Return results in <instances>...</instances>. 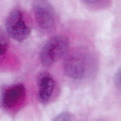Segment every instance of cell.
<instances>
[{"label":"cell","mask_w":121,"mask_h":121,"mask_svg":"<svg viewBox=\"0 0 121 121\" xmlns=\"http://www.w3.org/2000/svg\"><path fill=\"white\" fill-rule=\"evenodd\" d=\"M68 38L66 36H56L44 45L40 52V62L45 67L52 66L68 50Z\"/></svg>","instance_id":"6da1fadb"},{"label":"cell","mask_w":121,"mask_h":121,"mask_svg":"<svg viewBox=\"0 0 121 121\" xmlns=\"http://www.w3.org/2000/svg\"><path fill=\"white\" fill-rule=\"evenodd\" d=\"M6 30L10 37L17 42H23L30 35V28L23 19L20 9H13L6 20Z\"/></svg>","instance_id":"7a4b0ae2"},{"label":"cell","mask_w":121,"mask_h":121,"mask_svg":"<svg viewBox=\"0 0 121 121\" xmlns=\"http://www.w3.org/2000/svg\"><path fill=\"white\" fill-rule=\"evenodd\" d=\"M37 24L42 29H51L56 23V10L47 0H36L32 5Z\"/></svg>","instance_id":"3957f363"},{"label":"cell","mask_w":121,"mask_h":121,"mask_svg":"<svg viewBox=\"0 0 121 121\" xmlns=\"http://www.w3.org/2000/svg\"><path fill=\"white\" fill-rule=\"evenodd\" d=\"M65 73L67 76L81 80L86 74V60L81 54H73L70 56L65 62Z\"/></svg>","instance_id":"277c9868"},{"label":"cell","mask_w":121,"mask_h":121,"mask_svg":"<svg viewBox=\"0 0 121 121\" xmlns=\"http://www.w3.org/2000/svg\"><path fill=\"white\" fill-rule=\"evenodd\" d=\"M56 88V82L53 77L47 73H43L38 77V97L39 102L46 104L50 102Z\"/></svg>","instance_id":"5b68a950"},{"label":"cell","mask_w":121,"mask_h":121,"mask_svg":"<svg viewBox=\"0 0 121 121\" xmlns=\"http://www.w3.org/2000/svg\"><path fill=\"white\" fill-rule=\"evenodd\" d=\"M26 89L22 84H16L7 89L2 96V105L5 108H12L24 97Z\"/></svg>","instance_id":"8992f818"},{"label":"cell","mask_w":121,"mask_h":121,"mask_svg":"<svg viewBox=\"0 0 121 121\" xmlns=\"http://www.w3.org/2000/svg\"><path fill=\"white\" fill-rule=\"evenodd\" d=\"M7 48H8V40L5 36V34L0 30V56L6 53Z\"/></svg>","instance_id":"52a82bcc"},{"label":"cell","mask_w":121,"mask_h":121,"mask_svg":"<svg viewBox=\"0 0 121 121\" xmlns=\"http://www.w3.org/2000/svg\"><path fill=\"white\" fill-rule=\"evenodd\" d=\"M72 119H73V115H72L70 113H68V112H64V113L59 114L58 117L54 118V120L56 121H59V120H72Z\"/></svg>","instance_id":"ba28073f"},{"label":"cell","mask_w":121,"mask_h":121,"mask_svg":"<svg viewBox=\"0 0 121 121\" xmlns=\"http://www.w3.org/2000/svg\"><path fill=\"white\" fill-rule=\"evenodd\" d=\"M82 1H83L84 4H86V5H97L102 0H82Z\"/></svg>","instance_id":"9c48e42d"},{"label":"cell","mask_w":121,"mask_h":121,"mask_svg":"<svg viewBox=\"0 0 121 121\" xmlns=\"http://www.w3.org/2000/svg\"><path fill=\"white\" fill-rule=\"evenodd\" d=\"M120 70L117 73V75H115V84H117V86H118V89H120Z\"/></svg>","instance_id":"30bf717a"}]
</instances>
